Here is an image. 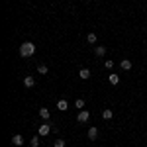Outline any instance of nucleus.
Here are the masks:
<instances>
[{
	"label": "nucleus",
	"instance_id": "nucleus-1",
	"mask_svg": "<svg viewBox=\"0 0 147 147\" xmlns=\"http://www.w3.org/2000/svg\"><path fill=\"white\" fill-rule=\"evenodd\" d=\"M34 53H35V43H32V41H24L22 45H20V57L28 59V57H32Z\"/></svg>",
	"mask_w": 147,
	"mask_h": 147
},
{
	"label": "nucleus",
	"instance_id": "nucleus-2",
	"mask_svg": "<svg viewBox=\"0 0 147 147\" xmlns=\"http://www.w3.org/2000/svg\"><path fill=\"white\" fill-rule=\"evenodd\" d=\"M51 129H53V127H51V125H49V124H41V125H39V129H37V136L45 137L47 134L51 131Z\"/></svg>",
	"mask_w": 147,
	"mask_h": 147
},
{
	"label": "nucleus",
	"instance_id": "nucleus-3",
	"mask_svg": "<svg viewBox=\"0 0 147 147\" xmlns=\"http://www.w3.org/2000/svg\"><path fill=\"white\" fill-rule=\"evenodd\" d=\"M88 120H90V114L86 112V110H80L79 118H77V122H79V124H84V122H88Z\"/></svg>",
	"mask_w": 147,
	"mask_h": 147
},
{
	"label": "nucleus",
	"instance_id": "nucleus-4",
	"mask_svg": "<svg viewBox=\"0 0 147 147\" xmlns=\"http://www.w3.org/2000/svg\"><path fill=\"white\" fill-rule=\"evenodd\" d=\"M24 86H26V88H34L35 86V79L32 77V75H28V77L24 79Z\"/></svg>",
	"mask_w": 147,
	"mask_h": 147
},
{
	"label": "nucleus",
	"instance_id": "nucleus-5",
	"mask_svg": "<svg viewBox=\"0 0 147 147\" xmlns=\"http://www.w3.org/2000/svg\"><path fill=\"white\" fill-rule=\"evenodd\" d=\"M39 118H41V120H43V122H47V120H49V118H51V112H49V110H47L45 106H43V108H39Z\"/></svg>",
	"mask_w": 147,
	"mask_h": 147
},
{
	"label": "nucleus",
	"instance_id": "nucleus-6",
	"mask_svg": "<svg viewBox=\"0 0 147 147\" xmlns=\"http://www.w3.org/2000/svg\"><path fill=\"white\" fill-rule=\"evenodd\" d=\"M12 143L16 147H22L24 145V136H20V134H16V136L12 137Z\"/></svg>",
	"mask_w": 147,
	"mask_h": 147
},
{
	"label": "nucleus",
	"instance_id": "nucleus-7",
	"mask_svg": "<svg viewBox=\"0 0 147 147\" xmlns=\"http://www.w3.org/2000/svg\"><path fill=\"white\" fill-rule=\"evenodd\" d=\"M57 108H59L61 112H65V110H69V102L65 100V98H61V100L57 102Z\"/></svg>",
	"mask_w": 147,
	"mask_h": 147
},
{
	"label": "nucleus",
	"instance_id": "nucleus-8",
	"mask_svg": "<svg viewBox=\"0 0 147 147\" xmlns=\"http://www.w3.org/2000/svg\"><path fill=\"white\" fill-rule=\"evenodd\" d=\"M120 67H122V71H129L131 69V61L129 59H122L120 61Z\"/></svg>",
	"mask_w": 147,
	"mask_h": 147
},
{
	"label": "nucleus",
	"instance_id": "nucleus-9",
	"mask_svg": "<svg viewBox=\"0 0 147 147\" xmlns=\"http://www.w3.org/2000/svg\"><path fill=\"white\" fill-rule=\"evenodd\" d=\"M88 137H90V141L98 139V127H94V125H92L90 129H88Z\"/></svg>",
	"mask_w": 147,
	"mask_h": 147
},
{
	"label": "nucleus",
	"instance_id": "nucleus-10",
	"mask_svg": "<svg viewBox=\"0 0 147 147\" xmlns=\"http://www.w3.org/2000/svg\"><path fill=\"white\" fill-rule=\"evenodd\" d=\"M79 77L82 80H88V79H90V71H88V69H80V71H79Z\"/></svg>",
	"mask_w": 147,
	"mask_h": 147
},
{
	"label": "nucleus",
	"instance_id": "nucleus-11",
	"mask_svg": "<svg viewBox=\"0 0 147 147\" xmlns=\"http://www.w3.org/2000/svg\"><path fill=\"white\" fill-rule=\"evenodd\" d=\"M94 55H96V57H104V55H106V47H104V45H98L96 49H94Z\"/></svg>",
	"mask_w": 147,
	"mask_h": 147
},
{
	"label": "nucleus",
	"instance_id": "nucleus-12",
	"mask_svg": "<svg viewBox=\"0 0 147 147\" xmlns=\"http://www.w3.org/2000/svg\"><path fill=\"white\" fill-rule=\"evenodd\" d=\"M102 118H104V120H112V118H114V112L110 110V108H106V110L102 112Z\"/></svg>",
	"mask_w": 147,
	"mask_h": 147
},
{
	"label": "nucleus",
	"instance_id": "nucleus-13",
	"mask_svg": "<svg viewBox=\"0 0 147 147\" xmlns=\"http://www.w3.org/2000/svg\"><path fill=\"white\" fill-rule=\"evenodd\" d=\"M39 137H41V136L32 137V139H30V147H39Z\"/></svg>",
	"mask_w": 147,
	"mask_h": 147
},
{
	"label": "nucleus",
	"instance_id": "nucleus-14",
	"mask_svg": "<svg viewBox=\"0 0 147 147\" xmlns=\"http://www.w3.org/2000/svg\"><path fill=\"white\" fill-rule=\"evenodd\" d=\"M86 41H88V43H96V41H98L96 34H88V35H86Z\"/></svg>",
	"mask_w": 147,
	"mask_h": 147
},
{
	"label": "nucleus",
	"instance_id": "nucleus-15",
	"mask_svg": "<svg viewBox=\"0 0 147 147\" xmlns=\"http://www.w3.org/2000/svg\"><path fill=\"white\" fill-rule=\"evenodd\" d=\"M37 73H39V75H47V73H49L47 65H39V67H37Z\"/></svg>",
	"mask_w": 147,
	"mask_h": 147
},
{
	"label": "nucleus",
	"instance_id": "nucleus-16",
	"mask_svg": "<svg viewBox=\"0 0 147 147\" xmlns=\"http://www.w3.org/2000/svg\"><path fill=\"white\" fill-rule=\"evenodd\" d=\"M65 145H67V143H65V139H61V137L53 141V147H65Z\"/></svg>",
	"mask_w": 147,
	"mask_h": 147
},
{
	"label": "nucleus",
	"instance_id": "nucleus-17",
	"mask_svg": "<svg viewBox=\"0 0 147 147\" xmlns=\"http://www.w3.org/2000/svg\"><path fill=\"white\" fill-rule=\"evenodd\" d=\"M75 108H79V110H84V100H82V98H79V100L75 102Z\"/></svg>",
	"mask_w": 147,
	"mask_h": 147
},
{
	"label": "nucleus",
	"instance_id": "nucleus-18",
	"mask_svg": "<svg viewBox=\"0 0 147 147\" xmlns=\"http://www.w3.org/2000/svg\"><path fill=\"white\" fill-rule=\"evenodd\" d=\"M120 82V77L118 75H110V84H118Z\"/></svg>",
	"mask_w": 147,
	"mask_h": 147
},
{
	"label": "nucleus",
	"instance_id": "nucleus-19",
	"mask_svg": "<svg viewBox=\"0 0 147 147\" xmlns=\"http://www.w3.org/2000/svg\"><path fill=\"white\" fill-rule=\"evenodd\" d=\"M104 67L108 69V71H110V69H114V61H112V59H106V63H104Z\"/></svg>",
	"mask_w": 147,
	"mask_h": 147
}]
</instances>
